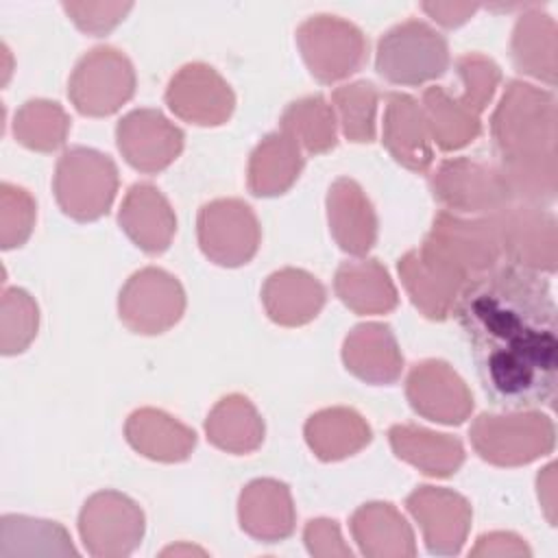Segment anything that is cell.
Masks as SVG:
<instances>
[{
	"instance_id": "1",
	"label": "cell",
	"mask_w": 558,
	"mask_h": 558,
	"mask_svg": "<svg viewBox=\"0 0 558 558\" xmlns=\"http://www.w3.org/2000/svg\"><path fill=\"white\" fill-rule=\"evenodd\" d=\"M453 310L495 405H551L558 379L556 303L538 270L517 264L493 268L462 288Z\"/></svg>"
},
{
	"instance_id": "2",
	"label": "cell",
	"mask_w": 558,
	"mask_h": 558,
	"mask_svg": "<svg viewBox=\"0 0 558 558\" xmlns=\"http://www.w3.org/2000/svg\"><path fill=\"white\" fill-rule=\"evenodd\" d=\"M493 137L512 196L534 201L556 192V100L512 81L493 116Z\"/></svg>"
},
{
	"instance_id": "3",
	"label": "cell",
	"mask_w": 558,
	"mask_h": 558,
	"mask_svg": "<svg viewBox=\"0 0 558 558\" xmlns=\"http://www.w3.org/2000/svg\"><path fill=\"white\" fill-rule=\"evenodd\" d=\"M118 192L116 163L94 150L74 146L68 148L57 163L54 196L63 214L87 222L105 216Z\"/></svg>"
},
{
	"instance_id": "4",
	"label": "cell",
	"mask_w": 558,
	"mask_h": 558,
	"mask_svg": "<svg viewBox=\"0 0 558 558\" xmlns=\"http://www.w3.org/2000/svg\"><path fill=\"white\" fill-rule=\"evenodd\" d=\"M375 68L388 83L423 85L447 72L449 48L429 24L408 20L379 39Z\"/></svg>"
},
{
	"instance_id": "5",
	"label": "cell",
	"mask_w": 558,
	"mask_h": 558,
	"mask_svg": "<svg viewBox=\"0 0 558 558\" xmlns=\"http://www.w3.org/2000/svg\"><path fill=\"white\" fill-rule=\"evenodd\" d=\"M421 251L471 281L495 268L501 246L493 218L464 220L440 211Z\"/></svg>"
},
{
	"instance_id": "6",
	"label": "cell",
	"mask_w": 558,
	"mask_h": 558,
	"mask_svg": "<svg viewBox=\"0 0 558 558\" xmlns=\"http://www.w3.org/2000/svg\"><path fill=\"white\" fill-rule=\"evenodd\" d=\"M471 442L493 464H525L554 449V425L538 412L482 414L471 427Z\"/></svg>"
},
{
	"instance_id": "7",
	"label": "cell",
	"mask_w": 558,
	"mask_h": 558,
	"mask_svg": "<svg viewBox=\"0 0 558 558\" xmlns=\"http://www.w3.org/2000/svg\"><path fill=\"white\" fill-rule=\"evenodd\" d=\"M135 92L131 61L111 46H98L74 68L68 96L78 113L100 118L118 111Z\"/></svg>"
},
{
	"instance_id": "8",
	"label": "cell",
	"mask_w": 558,
	"mask_h": 558,
	"mask_svg": "<svg viewBox=\"0 0 558 558\" xmlns=\"http://www.w3.org/2000/svg\"><path fill=\"white\" fill-rule=\"evenodd\" d=\"M296 41L312 76L320 83L347 78L366 61V39L362 31L333 15L305 20L296 31Z\"/></svg>"
},
{
	"instance_id": "9",
	"label": "cell",
	"mask_w": 558,
	"mask_h": 558,
	"mask_svg": "<svg viewBox=\"0 0 558 558\" xmlns=\"http://www.w3.org/2000/svg\"><path fill=\"white\" fill-rule=\"evenodd\" d=\"M78 532L92 556L120 558L140 545L144 534V514L126 495L102 490L92 495L83 506Z\"/></svg>"
},
{
	"instance_id": "10",
	"label": "cell",
	"mask_w": 558,
	"mask_h": 558,
	"mask_svg": "<svg viewBox=\"0 0 558 558\" xmlns=\"http://www.w3.org/2000/svg\"><path fill=\"white\" fill-rule=\"evenodd\" d=\"M120 318L135 333H161L170 329L185 310L181 283L161 268H142L120 292Z\"/></svg>"
},
{
	"instance_id": "11",
	"label": "cell",
	"mask_w": 558,
	"mask_h": 558,
	"mask_svg": "<svg viewBox=\"0 0 558 558\" xmlns=\"http://www.w3.org/2000/svg\"><path fill=\"white\" fill-rule=\"evenodd\" d=\"M198 242L211 262L242 266L251 262L259 246L257 218L238 198L211 201L198 214Z\"/></svg>"
},
{
	"instance_id": "12",
	"label": "cell",
	"mask_w": 558,
	"mask_h": 558,
	"mask_svg": "<svg viewBox=\"0 0 558 558\" xmlns=\"http://www.w3.org/2000/svg\"><path fill=\"white\" fill-rule=\"evenodd\" d=\"M490 218L501 251L512 259L510 264L538 272L556 268V220L551 214L534 205H504Z\"/></svg>"
},
{
	"instance_id": "13",
	"label": "cell",
	"mask_w": 558,
	"mask_h": 558,
	"mask_svg": "<svg viewBox=\"0 0 558 558\" xmlns=\"http://www.w3.org/2000/svg\"><path fill=\"white\" fill-rule=\"evenodd\" d=\"M434 196L458 211H497L512 198L504 174L466 157L449 159L432 177Z\"/></svg>"
},
{
	"instance_id": "14",
	"label": "cell",
	"mask_w": 558,
	"mask_h": 558,
	"mask_svg": "<svg viewBox=\"0 0 558 558\" xmlns=\"http://www.w3.org/2000/svg\"><path fill=\"white\" fill-rule=\"evenodd\" d=\"M118 148L135 170L155 174L168 168L183 148V131L157 109H135L116 129Z\"/></svg>"
},
{
	"instance_id": "15",
	"label": "cell",
	"mask_w": 558,
	"mask_h": 558,
	"mask_svg": "<svg viewBox=\"0 0 558 558\" xmlns=\"http://www.w3.org/2000/svg\"><path fill=\"white\" fill-rule=\"evenodd\" d=\"M166 102L181 120L198 126H216L231 116L235 98L214 68L190 63L172 76L166 89Z\"/></svg>"
},
{
	"instance_id": "16",
	"label": "cell",
	"mask_w": 558,
	"mask_h": 558,
	"mask_svg": "<svg viewBox=\"0 0 558 558\" xmlns=\"http://www.w3.org/2000/svg\"><path fill=\"white\" fill-rule=\"evenodd\" d=\"M410 405L421 416L460 425L473 410V397L462 377L440 360H425L416 364L405 384Z\"/></svg>"
},
{
	"instance_id": "17",
	"label": "cell",
	"mask_w": 558,
	"mask_h": 558,
	"mask_svg": "<svg viewBox=\"0 0 558 558\" xmlns=\"http://www.w3.org/2000/svg\"><path fill=\"white\" fill-rule=\"evenodd\" d=\"M405 506L418 521L432 554L453 556L460 551L471 527V506L464 497L447 488L421 486L408 497Z\"/></svg>"
},
{
	"instance_id": "18",
	"label": "cell",
	"mask_w": 558,
	"mask_h": 558,
	"mask_svg": "<svg viewBox=\"0 0 558 558\" xmlns=\"http://www.w3.org/2000/svg\"><path fill=\"white\" fill-rule=\"evenodd\" d=\"M399 275L412 303L434 320L449 316L462 288L469 283L462 275L421 248L410 251L399 259Z\"/></svg>"
},
{
	"instance_id": "19",
	"label": "cell",
	"mask_w": 558,
	"mask_h": 558,
	"mask_svg": "<svg viewBox=\"0 0 558 558\" xmlns=\"http://www.w3.org/2000/svg\"><path fill=\"white\" fill-rule=\"evenodd\" d=\"M384 144L390 155L414 172H425L434 161L432 135L421 105L401 92L386 96Z\"/></svg>"
},
{
	"instance_id": "20",
	"label": "cell",
	"mask_w": 558,
	"mask_h": 558,
	"mask_svg": "<svg viewBox=\"0 0 558 558\" xmlns=\"http://www.w3.org/2000/svg\"><path fill=\"white\" fill-rule=\"evenodd\" d=\"M120 227L146 253L157 255L170 246L177 218L163 194L150 183H135L120 207Z\"/></svg>"
},
{
	"instance_id": "21",
	"label": "cell",
	"mask_w": 558,
	"mask_h": 558,
	"mask_svg": "<svg viewBox=\"0 0 558 558\" xmlns=\"http://www.w3.org/2000/svg\"><path fill=\"white\" fill-rule=\"evenodd\" d=\"M342 360L347 368L368 384H392L399 379L403 357L388 325H357L344 340Z\"/></svg>"
},
{
	"instance_id": "22",
	"label": "cell",
	"mask_w": 558,
	"mask_h": 558,
	"mask_svg": "<svg viewBox=\"0 0 558 558\" xmlns=\"http://www.w3.org/2000/svg\"><path fill=\"white\" fill-rule=\"evenodd\" d=\"M329 229L342 251L364 255L377 238V218L362 187L351 179H338L327 194Z\"/></svg>"
},
{
	"instance_id": "23",
	"label": "cell",
	"mask_w": 558,
	"mask_h": 558,
	"mask_svg": "<svg viewBox=\"0 0 558 558\" xmlns=\"http://www.w3.org/2000/svg\"><path fill=\"white\" fill-rule=\"evenodd\" d=\"M240 525L253 538L275 543L294 530L290 490L277 480H255L240 495Z\"/></svg>"
},
{
	"instance_id": "24",
	"label": "cell",
	"mask_w": 558,
	"mask_h": 558,
	"mask_svg": "<svg viewBox=\"0 0 558 558\" xmlns=\"http://www.w3.org/2000/svg\"><path fill=\"white\" fill-rule=\"evenodd\" d=\"M262 299L275 323L296 327L316 318L325 303V288L305 270L283 268L266 279Z\"/></svg>"
},
{
	"instance_id": "25",
	"label": "cell",
	"mask_w": 558,
	"mask_h": 558,
	"mask_svg": "<svg viewBox=\"0 0 558 558\" xmlns=\"http://www.w3.org/2000/svg\"><path fill=\"white\" fill-rule=\"evenodd\" d=\"M351 532L362 554L373 558L414 556V536L392 504H366L351 517Z\"/></svg>"
},
{
	"instance_id": "26",
	"label": "cell",
	"mask_w": 558,
	"mask_h": 558,
	"mask_svg": "<svg viewBox=\"0 0 558 558\" xmlns=\"http://www.w3.org/2000/svg\"><path fill=\"white\" fill-rule=\"evenodd\" d=\"M124 432L135 451L161 462L185 460L196 445V434L190 427L153 408L133 412Z\"/></svg>"
},
{
	"instance_id": "27",
	"label": "cell",
	"mask_w": 558,
	"mask_h": 558,
	"mask_svg": "<svg viewBox=\"0 0 558 558\" xmlns=\"http://www.w3.org/2000/svg\"><path fill=\"white\" fill-rule=\"evenodd\" d=\"M340 301L355 314H386L397 307V288L377 259L344 262L333 281Z\"/></svg>"
},
{
	"instance_id": "28",
	"label": "cell",
	"mask_w": 558,
	"mask_h": 558,
	"mask_svg": "<svg viewBox=\"0 0 558 558\" xmlns=\"http://www.w3.org/2000/svg\"><path fill=\"white\" fill-rule=\"evenodd\" d=\"M388 436L401 460L432 477H447L456 473L464 460L462 442L447 434H436L414 425H395Z\"/></svg>"
},
{
	"instance_id": "29",
	"label": "cell",
	"mask_w": 558,
	"mask_h": 558,
	"mask_svg": "<svg viewBox=\"0 0 558 558\" xmlns=\"http://www.w3.org/2000/svg\"><path fill=\"white\" fill-rule=\"evenodd\" d=\"M303 168V157L296 142L283 133H270L253 150L248 163V187L255 196L283 194Z\"/></svg>"
},
{
	"instance_id": "30",
	"label": "cell",
	"mask_w": 558,
	"mask_h": 558,
	"mask_svg": "<svg viewBox=\"0 0 558 558\" xmlns=\"http://www.w3.org/2000/svg\"><path fill=\"white\" fill-rule=\"evenodd\" d=\"M305 438L320 460H342L371 442V427L353 410L329 408L310 416Z\"/></svg>"
},
{
	"instance_id": "31",
	"label": "cell",
	"mask_w": 558,
	"mask_h": 558,
	"mask_svg": "<svg viewBox=\"0 0 558 558\" xmlns=\"http://www.w3.org/2000/svg\"><path fill=\"white\" fill-rule=\"evenodd\" d=\"M423 116L432 135L442 150H458L480 135V118L458 96H449L434 85L423 92Z\"/></svg>"
},
{
	"instance_id": "32",
	"label": "cell",
	"mask_w": 558,
	"mask_h": 558,
	"mask_svg": "<svg viewBox=\"0 0 558 558\" xmlns=\"http://www.w3.org/2000/svg\"><path fill=\"white\" fill-rule=\"evenodd\" d=\"M207 438L225 451L248 453L264 440V423L246 397L231 395L218 401L205 423Z\"/></svg>"
},
{
	"instance_id": "33",
	"label": "cell",
	"mask_w": 558,
	"mask_h": 558,
	"mask_svg": "<svg viewBox=\"0 0 558 558\" xmlns=\"http://www.w3.org/2000/svg\"><path fill=\"white\" fill-rule=\"evenodd\" d=\"M514 65L549 85L556 83V26L541 11L521 15L512 35Z\"/></svg>"
},
{
	"instance_id": "34",
	"label": "cell",
	"mask_w": 558,
	"mask_h": 558,
	"mask_svg": "<svg viewBox=\"0 0 558 558\" xmlns=\"http://www.w3.org/2000/svg\"><path fill=\"white\" fill-rule=\"evenodd\" d=\"M0 556H17V554H76V549L70 543L68 532L54 523L44 519H31V517H17V514H4L0 525Z\"/></svg>"
},
{
	"instance_id": "35",
	"label": "cell",
	"mask_w": 558,
	"mask_h": 558,
	"mask_svg": "<svg viewBox=\"0 0 558 558\" xmlns=\"http://www.w3.org/2000/svg\"><path fill=\"white\" fill-rule=\"evenodd\" d=\"M281 131L307 153H327L336 146V116L323 96L292 102L281 116Z\"/></svg>"
},
{
	"instance_id": "36",
	"label": "cell",
	"mask_w": 558,
	"mask_h": 558,
	"mask_svg": "<svg viewBox=\"0 0 558 558\" xmlns=\"http://www.w3.org/2000/svg\"><path fill=\"white\" fill-rule=\"evenodd\" d=\"M70 131V118L65 111L50 100H28L13 122L17 142L31 150L50 153L57 150Z\"/></svg>"
},
{
	"instance_id": "37",
	"label": "cell",
	"mask_w": 558,
	"mask_h": 558,
	"mask_svg": "<svg viewBox=\"0 0 558 558\" xmlns=\"http://www.w3.org/2000/svg\"><path fill=\"white\" fill-rule=\"evenodd\" d=\"M377 89L373 83L357 81L342 85L331 94L338 109L342 133L351 142H373L375 140V111H377Z\"/></svg>"
},
{
	"instance_id": "38",
	"label": "cell",
	"mask_w": 558,
	"mask_h": 558,
	"mask_svg": "<svg viewBox=\"0 0 558 558\" xmlns=\"http://www.w3.org/2000/svg\"><path fill=\"white\" fill-rule=\"evenodd\" d=\"M37 305L20 288L2 292V353H22L37 333Z\"/></svg>"
},
{
	"instance_id": "39",
	"label": "cell",
	"mask_w": 558,
	"mask_h": 558,
	"mask_svg": "<svg viewBox=\"0 0 558 558\" xmlns=\"http://www.w3.org/2000/svg\"><path fill=\"white\" fill-rule=\"evenodd\" d=\"M456 72L462 81V94L458 98L480 116L501 78L499 68L482 54H466L458 59Z\"/></svg>"
},
{
	"instance_id": "40",
	"label": "cell",
	"mask_w": 558,
	"mask_h": 558,
	"mask_svg": "<svg viewBox=\"0 0 558 558\" xmlns=\"http://www.w3.org/2000/svg\"><path fill=\"white\" fill-rule=\"evenodd\" d=\"M0 220H2V248L22 246L33 231L35 203L26 190L2 183L0 192Z\"/></svg>"
},
{
	"instance_id": "41",
	"label": "cell",
	"mask_w": 558,
	"mask_h": 558,
	"mask_svg": "<svg viewBox=\"0 0 558 558\" xmlns=\"http://www.w3.org/2000/svg\"><path fill=\"white\" fill-rule=\"evenodd\" d=\"M133 4L124 2H65L63 9L74 20V24L92 35H102L111 31L124 15L131 11Z\"/></svg>"
},
{
	"instance_id": "42",
	"label": "cell",
	"mask_w": 558,
	"mask_h": 558,
	"mask_svg": "<svg viewBox=\"0 0 558 558\" xmlns=\"http://www.w3.org/2000/svg\"><path fill=\"white\" fill-rule=\"evenodd\" d=\"M305 543L310 554L316 556H351V549L342 543L340 530L336 521L329 519H316L305 525Z\"/></svg>"
},
{
	"instance_id": "43",
	"label": "cell",
	"mask_w": 558,
	"mask_h": 558,
	"mask_svg": "<svg viewBox=\"0 0 558 558\" xmlns=\"http://www.w3.org/2000/svg\"><path fill=\"white\" fill-rule=\"evenodd\" d=\"M473 556H508V554H525L530 556V549L525 547V543L512 534H504V532H495L488 536H482L477 547L471 551Z\"/></svg>"
},
{
	"instance_id": "44",
	"label": "cell",
	"mask_w": 558,
	"mask_h": 558,
	"mask_svg": "<svg viewBox=\"0 0 558 558\" xmlns=\"http://www.w3.org/2000/svg\"><path fill=\"white\" fill-rule=\"evenodd\" d=\"M423 9L442 26H458V24L466 22L475 13L477 7L475 4H451V2L440 4V2H436V4H423Z\"/></svg>"
}]
</instances>
